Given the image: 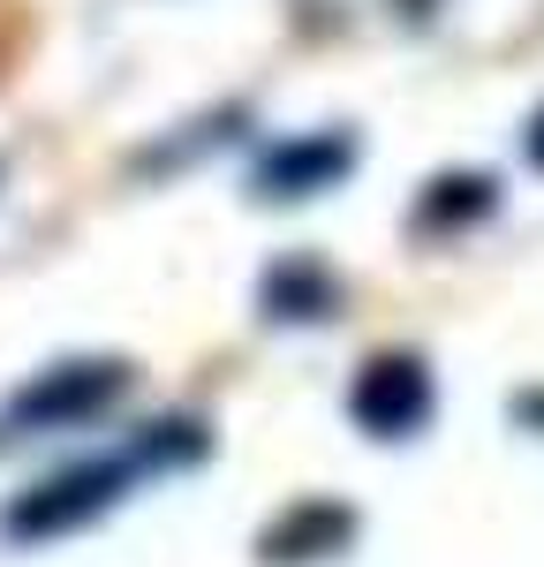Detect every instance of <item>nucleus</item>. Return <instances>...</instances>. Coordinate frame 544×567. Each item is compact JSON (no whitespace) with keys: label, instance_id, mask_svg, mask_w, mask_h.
I'll use <instances>...</instances> for the list:
<instances>
[{"label":"nucleus","instance_id":"nucleus-1","mask_svg":"<svg viewBox=\"0 0 544 567\" xmlns=\"http://www.w3.org/2000/svg\"><path fill=\"white\" fill-rule=\"evenodd\" d=\"M136 470L144 462H84V470H69V477L39 484V492H23L15 507H8V537H61V529L91 523V515H106L122 492L136 484Z\"/></svg>","mask_w":544,"mask_h":567},{"label":"nucleus","instance_id":"nucleus-4","mask_svg":"<svg viewBox=\"0 0 544 567\" xmlns=\"http://www.w3.org/2000/svg\"><path fill=\"white\" fill-rule=\"evenodd\" d=\"M348 167H356V144L348 136H303V144L272 152L258 182H265L272 197H317V189H333Z\"/></svg>","mask_w":544,"mask_h":567},{"label":"nucleus","instance_id":"nucleus-5","mask_svg":"<svg viewBox=\"0 0 544 567\" xmlns=\"http://www.w3.org/2000/svg\"><path fill=\"white\" fill-rule=\"evenodd\" d=\"M492 189L499 182H484V175H453V182H439V197H423V219L431 227H453V219L492 213Z\"/></svg>","mask_w":544,"mask_h":567},{"label":"nucleus","instance_id":"nucleus-6","mask_svg":"<svg viewBox=\"0 0 544 567\" xmlns=\"http://www.w3.org/2000/svg\"><path fill=\"white\" fill-rule=\"evenodd\" d=\"M348 529H356V523H348L341 507H317V515L303 507V515H295L287 529H272V560H287V545H317V537H333V545H341Z\"/></svg>","mask_w":544,"mask_h":567},{"label":"nucleus","instance_id":"nucleus-3","mask_svg":"<svg viewBox=\"0 0 544 567\" xmlns=\"http://www.w3.org/2000/svg\"><path fill=\"white\" fill-rule=\"evenodd\" d=\"M122 393H129L122 363H61L15 393V424H84L98 409H114Z\"/></svg>","mask_w":544,"mask_h":567},{"label":"nucleus","instance_id":"nucleus-7","mask_svg":"<svg viewBox=\"0 0 544 567\" xmlns=\"http://www.w3.org/2000/svg\"><path fill=\"white\" fill-rule=\"evenodd\" d=\"M530 159H537V167H544V114H537V122H530Z\"/></svg>","mask_w":544,"mask_h":567},{"label":"nucleus","instance_id":"nucleus-2","mask_svg":"<svg viewBox=\"0 0 544 567\" xmlns=\"http://www.w3.org/2000/svg\"><path fill=\"white\" fill-rule=\"evenodd\" d=\"M348 409H356V424L370 439L423 432V416H431V371H423L416 355H378V363H363Z\"/></svg>","mask_w":544,"mask_h":567},{"label":"nucleus","instance_id":"nucleus-8","mask_svg":"<svg viewBox=\"0 0 544 567\" xmlns=\"http://www.w3.org/2000/svg\"><path fill=\"white\" fill-rule=\"evenodd\" d=\"M522 416H544V393H530V401H522Z\"/></svg>","mask_w":544,"mask_h":567}]
</instances>
